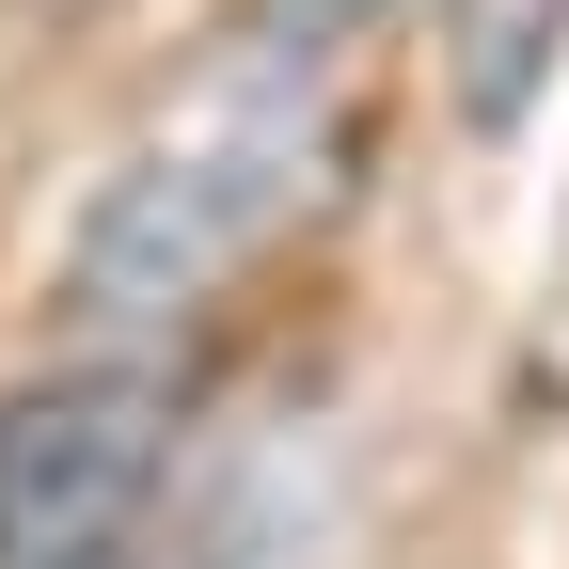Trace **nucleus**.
<instances>
[{
	"instance_id": "1",
	"label": "nucleus",
	"mask_w": 569,
	"mask_h": 569,
	"mask_svg": "<svg viewBox=\"0 0 569 569\" xmlns=\"http://www.w3.org/2000/svg\"><path fill=\"white\" fill-rule=\"evenodd\" d=\"M332 159H348L332 63L253 32L222 80H190L80 190V222H63V332H80L96 365H142L159 332H190L253 253H284L332 206Z\"/></svg>"
},
{
	"instance_id": "3",
	"label": "nucleus",
	"mask_w": 569,
	"mask_h": 569,
	"mask_svg": "<svg viewBox=\"0 0 569 569\" xmlns=\"http://www.w3.org/2000/svg\"><path fill=\"white\" fill-rule=\"evenodd\" d=\"M553 32H569V0H459V111L522 127L538 80H553Z\"/></svg>"
},
{
	"instance_id": "2",
	"label": "nucleus",
	"mask_w": 569,
	"mask_h": 569,
	"mask_svg": "<svg viewBox=\"0 0 569 569\" xmlns=\"http://www.w3.org/2000/svg\"><path fill=\"white\" fill-rule=\"evenodd\" d=\"M174 475L159 365H63L0 396V569H127Z\"/></svg>"
}]
</instances>
